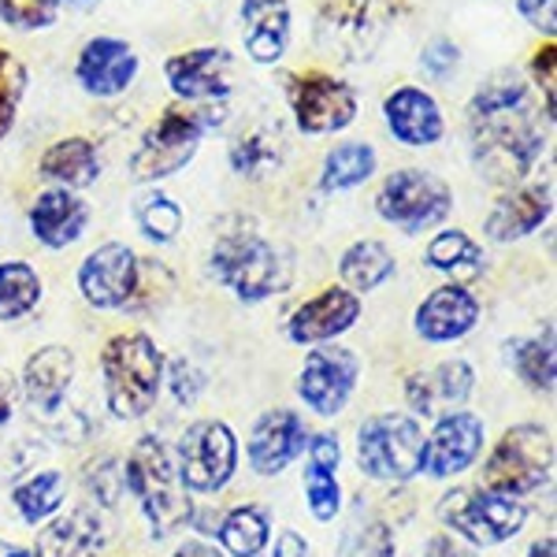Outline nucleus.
<instances>
[{
	"mask_svg": "<svg viewBox=\"0 0 557 557\" xmlns=\"http://www.w3.org/2000/svg\"><path fill=\"white\" fill-rule=\"evenodd\" d=\"M223 120H227L223 104H168L160 120L141 134L138 149L131 152V178L157 186L160 178L183 172L197 157L205 134L220 127Z\"/></svg>",
	"mask_w": 557,
	"mask_h": 557,
	"instance_id": "f257e3e1",
	"label": "nucleus"
},
{
	"mask_svg": "<svg viewBox=\"0 0 557 557\" xmlns=\"http://www.w3.org/2000/svg\"><path fill=\"white\" fill-rule=\"evenodd\" d=\"M104 368V398L112 417L138 420L157 406L160 380H164V354L149 335L131 331L115 335L101 354Z\"/></svg>",
	"mask_w": 557,
	"mask_h": 557,
	"instance_id": "f03ea898",
	"label": "nucleus"
},
{
	"mask_svg": "<svg viewBox=\"0 0 557 557\" xmlns=\"http://www.w3.org/2000/svg\"><path fill=\"white\" fill-rule=\"evenodd\" d=\"M398 20V0H323L317 12V49L338 64H364Z\"/></svg>",
	"mask_w": 557,
	"mask_h": 557,
	"instance_id": "7ed1b4c3",
	"label": "nucleus"
},
{
	"mask_svg": "<svg viewBox=\"0 0 557 557\" xmlns=\"http://www.w3.org/2000/svg\"><path fill=\"white\" fill-rule=\"evenodd\" d=\"M212 275L235 294L238 301H264L286 290L290 260L257 231H223L212 246Z\"/></svg>",
	"mask_w": 557,
	"mask_h": 557,
	"instance_id": "20e7f679",
	"label": "nucleus"
},
{
	"mask_svg": "<svg viewBox=\"0 0 557 557\" xmlns=\"http://www.w3.org/2000/svg\"><path fill=\"white\" fill-rule=\"evenodd\" d=\"M127 487L138 498L141 513L152 524V535H172L194 517V506L186 498V483L178 480L172 454L160 438H138L127 457Z\"/></svg>",
	"mask_w": 557,
	"mask_h": 557,
	"instance_id": "39448f33",
	"label": "nucleus"
},
{
	"mask_svg": "<svg viewBox=\"0 0 557 557\" xmlns=\"http://www.w3.org/2000/svg\"><path fill=\"white\" fill-rule=\"evenodd\" d=\"M472 127V164L494 186H520L535 172L546 149L543 131L528 120V108L498 120H480Z\"/></svg>",
	"mask_w": 557,
	"mask_h": 557,
	"instance_id": "423d86ee",
	"label": "nucleus"
},
{
	"mask_svg": "<svg viewBox=\"0 0 557 557\" xmlns=\"http://www.w3.org/2000/svg\"><path fill=\"white\" fill-rule=\"evenodd\" d=\"M554 472V438L539 424H517L498 438L483 465V491L494 494H532L550 480Z\"/></svg>",
	"mask_w": 557,
	"mask_h": 557,
	"instance_id": "0eeeda50",
	"label": "nucleus"
},
{
	"mask_svg": "<svg viewBox=\"0 0 557 557\" xmlns=\"http://www.w3.org/2000/svg\"><path fill=\"white\" fill-rule=\"evenodd\" d=\"M357 461L372 480L406 483L424 469V431L406 412H380L361 424Z\"/></svg>",
	"mask_w": 557,
	"mask_h": 557,
	"instance_id": "6e6552de",
	"label": "nucleus"
},
{
	"mask_svg": "<svg viewBox=\"0 0 557 557\" xmlns=\"http://www.w3.org/2000/svg\"><path fill=\"white\" fill-rule=\"evenodd\" d=\"M454 190L438 175L424 172V168H401V172L386 175L380 194H375V212L386 223L401 227L406 235H420L431 231L450 215Z\"/></svg>",
	"mask_w": 557,
	"mask_h": 557,
	"instance_id": "1a4fd4ad",
	"label": "nucleus"
},
{
	"mask_svg": "<svg viewBox=\"0 0 557 557\" xmlns=\"http://www.w3.org/2000/svg\"><path fill=\"white\" fill-rule=\"evenodd\" d=\"M438 517L446 528H454L457 535H465L472 546H498L506 539H513L528 520V509L520 506V498L494 491H450L438 502Z\"/></svg>",
	"mask_w": 557,
	"mask_h": 557,
	"instance_id": "9d476101",
	"label": "nucleus"
},
{
	"mask_svg": "<svg viewBox=\"0 0 557 557\" xmlns=\"http://www.w3.org/2000/svg\"><path fill=\"white\" fill-rule=\"evenodd\" d=\"M283 83L298 131L338 134L357 120L361 97L346 78L327 75V71H301V75H286Z\"/></svg>",
	"mask_w": 557,
	"mask_h": 557,
	"instance_id": "9b49d317",
	"label": "nucleus"
},
{
	"mask_svg": "<svg viewBox=\"0 0 557 557\" xmlns=\"http://www.w3.org/2000/svg\"><path fill=\"white\" fill-rule=\"evenodd\" d=\"M178 480L190 491H220L238 469V443L235 431L220 420L194 424L178 443Z\"/></svg>",
	"mask_w": 557,
	"mask_h": 557,
	"instance_id": "f8f14e48",
	"label": "nucleus"
},
{
	"mask_svg": "<svg viewBox=\"0 0 557 557\" xmlns=\"http://www.w3.org/2000/svg\"><path fill=\"white\" fill-rule=\"evenodd\" d=\"M231 71L235 57L223 45H197V49L175 52L164 64V78L172 86L175 101L183 104H223L231 97Z\"/></svg>",
	"mask_w": 557,
	"mask_h": 557,
	"instance_id": "ddd939ff",
	"label": "nucleus"
},
{
	"mask_svg": "<svg viewBox=\"0 0 557 557\" xmlns=\"http://www.w3.org/2000/svg\"><path fill=\"white\" fill-rule=\"evenodd\" d=\"M141 71V60L131 41L112 38V34H97L89 38L75 57V83L97 101H112L123 97L134 86Z\"/></svg>",
	"mask_w": 557,
	"mask_h": 557,
	"instance_id": "4468645a",
	"label": "nucleus"
},
{
	"mask_svg": "<svg viewBox=\"0 0 557 557\" xmlns=\"http://www.w3.org/2000/svg\"><path fill=\"white\" fill-rule=\"evenodd\" d=\"M357 357L343 346H323L312 349L305 357L301 380H298V394L305 398V406L317 409L320 417H335V412L346 409L349 394L357 386Z\"/></svg>",
	"mask_w": 557,
	"mask_h": 557,
	"instance_id": "2eb2a0df",
	"label": "nucleus"
},
{
	"mask_svg": "<svg viewBox=\"0 0 557 557\" xmlns=\"http://www.w3.org/2000/svg\"><path fill=\"white\" fill-rule=\"evenodd\" d=\"M138 257L123 242H104L78 264V290L94 309H123L134 290Z\"/></svg>",
	"mask_w": 557,
	"mask_h": 557,
	"instance_id": "dca6fc26",
	"label": "nucleus"
},
{
	"mask_svg": "<svg viewBox=\"0 0 557 557\" xmlns=\"http://www.w3.org/2000/svg\"><path fill=\"white\" fill-rule=\"evenodd\" d=\"M383 120L386 131L394 134V141L409 149H428L438 146L446 134V120L443 108H438L435 97L420 86H398L383 97Z\"/></svg>",
	"mask_w": 557,
	"mask_h": 557,
	"instance_id": "f3484780",
	"label": "nucleus"
},
{
	"mask_svg": "<svg viewBox=\"0 0 557 557\" xmlns=\"http://www.w3.org/2000/svg\"><path fill=\"white\" fill-rule=\"evenodd\" d=\"M357 320H361V298L349 294L346 286H327L294 312L290 323H286V335L298 346H317L338 338Z\"/></svg>",
	"mask_w": 557,
	"mask_h": 557,
	"instance_id": "a211bd4d",
	"label": "nucleus"
},
{
	"mask_svg": "<svg viewBox=\"0 0 557 557\" xmlns=\"http://www.w3.org/2000/svg\"><path fill=\"white\" fill-rule=\"evenodd\" d=\"M290 0H242V41L257 67H275L290 49Z\"/></svg>",
	"mask_w": 557,
	"mask_h": 557,
	"instance_id": "6ab92c4d",
	"label": "nucleus"
},
{
	"mask_svg": "<svg viewBox=\"0 0 557 557\" xmlns=\"http://www.w3.org/2000/svg\"><path fill=\"white\" fill-rule=\"evenodd\" d=\"M483 450V420L472 412H446L424 443V469L438 480L465 472Z\"/></svg>",
	"mask_w": 557,
	"mask_h": 557,
	"instance_id": "aec40b11",
	"label": "nucleus"
},
{
	"mask_svg": "<svg viewBox=\"0 0 557 557\" xmlns=\"http://www.w3.org/2000/svg\"><path fill=\"white\" fill-rule=\"evenodd\" d=\"M554 212V186L550 183H532V186H513L509 194H502L487 212V231L491 242H520L532 231L543 227Z\"/></svg>",
	"mask_w": 557,
	"mask_h": 557,
	"instance_id": "412c9836",
	"label": "nucleus"
},
{
	"mask_svg": "<svg viewBox=\"0 0 557 557\" xmlns=\"http://www.w3.org/2000/svg\"><path fill=\"white\" fill-rule=\"evenodd\" d=\"M305 438H309V431H305V420L298 412H264L253 428V438H249V465L260 475H278L305 450Z\"/></svg>",
	"mask_w": 557,
	"mask_h": 557,
	"instance_id": "4be33fe9",
	"label": "nucleus"
},
{
	"mask_svg": "<svg viewBox=\"0 0 557 557\" xmlns=\"http://www.w3.org/2000/svg\"><path fill=\"white\" fill-rule=\"evenodd\" d=\"M480 320V301L465 286H438L431 290L417 309V335L428 343H454L465 338Z\"/></svg>",
	"mask_w": 557,
	"mask_h": 557,
	"instance_id": "5701e85b",
	"label": "nucleus"
},
{
	"mask_svg": "<svg viewBox=\"0 0 557 557\" xmlns=\"http://www.w3.org/2000/svg\"><path fill=\"white\" fill-rule=\"evenodd\" d=\"M89 223V205L75 190H52L38 194L30 205V235L41 242L45 249H67L83 238Z\"/></svg>",
	"mask_w": 557,
	"mask_h": 557,
	"instance_id": "b1692460",
	"label": "nucleus"
},
{
	"mask_svg": "<svg viewBox=\"0 0 557 557\" xmlns=\"http://www.w3.org/2000/svg\"><path fill=\"white\" fill-rule=\"evenodd\" d=\"M472 394V368L465 361H443L428 372H412L406 380L409 406L424 417H443L454 412Z\"/></svg>",
	"mask_w": 557,
	"mask_h": 557,
	"instance_id": "393cba45",
	"label": "nucleus"
},
{
	"mask_svg": "<svg viewBox=\"0 0 557 557\" xmlns=\"http://www.w3.org/2000/svg\"><path fill=\"white\" fill-rule=\"evenodd\" d=\"M75 375V354L67 346H45L23 368V391L26 401L41 412H57L64 406Z\"/></svg>",
	"mask_w": 557,
	"mask_h": 557,
	"instance_id": "a878e982",
	"label": "nucleus"
},
{
	"mask_svg": "<svg viewBox=\"0 0 557 557\" xmlns=\"http://www.w3.org/2000/svg\"><path fill=\"white\" fill-rule=\"evenodd\" d=\"M38 175L57 183L60 190H86L101 178V152L83 134H71L41 152Z\"/></svg>",
	"mask_w": 557,
	"mask_h": 557,
	"instance_id": "bb28decb",
	"label": "nucleus"
},
{
	"mask_svg": "<svg viewBox=\"0 0 557 557\" xmlns=\"http://www.w3.org/2000/svg\"><path fill=\"white\" fill-rule=\"evenodd\" d=\"M101 520L89 509H75V513L52 520L38 535V557H94L101 550Z\"/></svg>",
	"mask_w": 557,
	"mask_h": 557,
	"instance_id": "cd10ccee",
	"label": "nucleus"
},
{
	"mask_svg": "<svg viewBox=\"0 0 557 557\" xmlns=\"http://www.w3.org/2000/svg\"><path fill=\"white\" fill-rule=\"evenodd\" d=\"M283 152H286V141H283V131L278 123H257V127L242 131L235 141H231V168L235 175L242 178H264L272 175L278 164H283Z\"/></svg>",
	"mask_w": 557,
	"mask_h": 557,
	"instance_id": "c85d7f7f",
	"label": "nucleus"
},
{
	"mask_svg": "<svg viewBox=\"0 0 557 557\" xmlns=\"http://www.w3.org/2000/svg\"><path fill=\"white\" fill-rule=\"evenodd\" d=\"M528 108V78L517 67H498L475 86L469 101V123L498 120V115H513Z\"/></svg>",
	"mask_w": 557,
	"mask_h": 557,
	"instance_id": "c756f323",
	"label": "nucleus"
},
{
	"mask_svg": "<svg viewBox=\"0 0 557 557\" xmlns=\"http://www.w3.org/2000/svg\"><path fill=\"white\" fill-rule=\"evenodd\" d=\"M338 275H343L349 294H368L375 286H383L386 278L394 275V257L383 242L375 238H361L346 249L343 260H338Z\"/></svg>",
	"mask_w": 557,
	"mask_h": 557,
	"instance_id": "7c9ffc66",
	"label": "nucleus"
},
{
	"mask_svg": "<svg viewBox=\"0 0 557 557\" xmlns=\"http://www.w3.org/2000/svg\"><path fill=\"white\" fill-rule=\"evenodd\" d=\"M375 164H380V157H375V149L368 141H338L323 157L320 183L323 190H354V186H361L375 175Z\"/></svg>",
	"mask_w": 557,
	"mask_h": 557,
	"instance_id": "2f4dec72",
	"label": "nucleus"
},
{
	"mask_svg": "<svg viewBox=\"0 0 557 557\" xmlns=\"http://www.w3.org/2000/svg\"><path fill=\"white\" fill-rule=\"evenodd\" d=\"M428 268H435V272H446L454 278H475L483 272V264H487V257H483V246L475 242L472 235H465V231H438L435 238L428 242Z\"/></svg>",
	"mask_w": 557,
	"mask_h": 557,
	"instance_id": "473e14b6",
	"label": "nucleus"
},
{
	"mask_svg": "<svg viewBox=\"0 0 557 557\" xmlns=\"http://www.w3.org/2000/svg\"><path fill=\"white\" fill-rule=\"evenodd\" d=\"M41 301V275L26 260L0 264V320H23Z\"/></svg>",
	"mask_w": 557,
	"mask_h": 557,
	"instance_id": "72a5a7b5",
	"label": "nucleus"
},
{
	"mask_svg": "<svg viewBox=\"0 0 557 557\" xmlns=\"http://www.w3.org/2000/svg\"><path fill=\"white\" fill-rule=\"evenodd\" d=\"M134 223H138V231L149 242L168 246V242H175L178 231H183V209H178L175 197H168L164 190L152 186V190L134 197Z\"/></svg>",
	"mask_w": 557,
	"mask_h": 557,
	"instance_id": "f704fd0d",
	"label": "nucleus"
},
{
	"mask_svg": "<svg viewBox=\"0 0 557 557\" xmlns=\"http://www.w3.org/2000/svg\"><path fill=\"white\" fill-rule=\"evenodd\" d=\"M220 543L231 557H257L268 546V517L260 506H238L223 517Z\"/></svg>",
	"mask_w": 557,
	"mask_h": 557,
	"instance_id": "c9c22d12",
	"label": "nucleus"
},
{
	"mask_svg": "<svg viewBox=\"0 0 557 557\" xmlns=\"http://www.w3.org/2000/svg\"><path fill=\"white\" fill-rule=\"evenodd\" d=\"M64 491H67L64 472H38L12 491V502L26 524H41V520H49L60 509Z\"/></svg>",
	"mask_w": 557,
	"mask_h": 557,
	"instance_id": "e433bc0d",
	"label": "nucleus"
},
{
	"mask_svg": "<svg viewBox=\"0 0 557 557\" xmlns=\"http://www.w3.org/2000/svg\"><path fill=\"white\" fill-rule=\"evenodd\" d=\"M513 364L532 391L550 394L554 391V327H546V335L539 338H524V343H513Z\"/></svg>",
	"mask_w": 557,
	"mask_h": 557,
	"instance_id": "4c0bfd02",
	"label": "nucleus"
},
{
	"mask_svg": "<svg viewBox=\"0 0 557 557\" xmlns=\"http://www.w3.org/2000/svg\"><path fill=\"white\" fill-rule=\"evenodd\" d=\"M26 94V67L15 52L0 49V141L8 138V131L15 127V115H20Z\"/></svg>",
	"mask_w": 557,
	"mask_h": 557,
	"instance_id": "58836bf2",
	"label": "nucleus"
},
{
	"mask_svg": "<svg viewBox=\"0 0 557 557\" xmlns=\"http://www.w3.org/2000/svg\"><path fill=\"white\" fill-rule=\"evenodd\" d=\"M64 4L67 0H0V23L23 34L49 30Z\"/></svg>",
	"mask_w": 557,
	"mask_h": 557,
	"instance_id": "ea45409f",
	"label": "nucleus"
},
{
	"mask_svg": "<svg viewBox=\"0 0 557 557\" xmlns=\"http://www.w3.org/2000/svg\"><path fill=\"white\" fill-rule=\"evenodd\" d=\"M175 286L172 272H168L164 264H157V260H138V275H134V290L123 309L138 312V309H152L157 301L168 298V290Z\"/></svg>",
	"mask_w": 557,
	"mask_h": 557,
	"instance_id": "a19ab883",
	"label": "nucleus"
},
{
	"mask_svg": "<svg viewBox=\"0 0 557 557\" xmlns=\"http://www.w3.org/2000/svg\"><path fill=\"white\" fill-rule=\"evenodd\" d=\"M305 498H309V509L317 520H331L343 506V491H338L335 472H320L309 469L305 472Z\"/></svg>",
	"mask_w": 557,
	"mask_h": 557,
	"instance_id": "79ce46f5",
	"label": "nucleus"
},
{
	"mask_svg": "<svg viewBox=\"0 0 557 557\" xmlns=\"http://www.w3.org/2000/svg\"><path fill=\"white\" fill-rule=\"evenodd\" d=\"M343 557H394V535L386 524H364L346 539Z\"/></svg>",
	"mask_w": 557,
	"mask_h": 557,
	"instance_id": "37998d69",
	"label": "nucleus"
},
{
	"mask_svg": "<svg viewBox=\"0 0 557 557\" xmlns=\"http://www.w3.org/2000/svg\"><path fill=\"white\" fill-rule=\"evenodd\" d=\"M457 64H461V49H457L454 38H431L424 49H420V67H424V75L435 78V83L450 78Z\"/></svg>",
	"mask_w": 557,
	"mask_h": 557,
	"instance_id": "c03bdc74",
	"label": "nucleus"
},
{
	"mask_svg": "<svg viewBox=\"0 0 557 557\" xmlns=\"http://www.w3.org/2000/svg\"><path fill=\"white\" fill-rule=\"evenodd\" d=\"M532 83L543 89V101H546V120H554V83H557V49L554 41L539 45L535 57H532Z\"/></svg>",
	"mask_w": 557,
	"mask_h": 557,
	"instance_id": "a18cd8bd",
	"label": "nucleus"
},
{
	"mask_svg": "<svg viewBox=\"0 0 557 557\" xmlns=\"http://www.w3.org/2000/svg\"><path fill=\"white\" fill-rule=\"evenodd\" d=\"M517 12L528 26H535L539 34H546V41H554L557 34V0H517Z\"/></svg>",
	"mask_w": 557,
	"mask_h": 557,
	"instance_id": "49530a36",
	"label": "nucleus"
},
{
	"mask_svg": "<svg viewBox=\"0 0 557 557\" xmlns=\"http://www.w3.org/2000/svg\"><path fill=\"white\" fill-rule=\"evenodd\" d=\"M338 457H343V450H338V438L335 435H317L309 443V469H320V472H335L338 469Z\"/></svg>",
	"mask_w": 557,
	"mask_h": 557,
	"instance_id": "de8ad7c7",
	"label": "nucleus"
},
{
	"mask_svg": "<svg viewBox=\"0 0 557 557\" xmlns=\"http://www.w3.org/2000/svg\"><path fill=\"white\" fill-rule=\"evenodd\" d=\"M201 383L205 380H197V372L186 361H178L175 364V398L178 401H194L197 398V391H201Z\"/></svg>",
	"mask_w": 557,
	"mask_h": 557,
	"instance_id": "09e8293b",
	"label": "nucleus"
},
{
	"mask_svg": "<svg viewBox=\"0 0 557 557\" xmlns=\"http://www.w3.org/2000/svg\"><path fill=\"white\" fill-rule=\"evenodd\" d=\"M275 557H309V546L298 532H283L275 543Z\"/></svg>",
	"mask_w": 557,
	"mask_h": 557,
	"instance_id": "8fccbe9b",
	"label": "nucleus"
},
{
	"mask_svg": "<svg viewBox=\"0 0 557 557\" xmlns=\"http://www.w3.org/2000/svg\"><path fill=\"white\" fill-rule=\"evenodd\" d=\"M175 557H223V554L209 543H186V546H178Z\"/></svg>",
	"mask_w": 557,
	"mask_h": 557,
	"instance_id": "3c124183",
	"label": "nucleus"
},
{
	"mask_svg": "<svg viewBox=\"0 0 557 557\" xmlns=\"http://www.w3.org/2000/svg\"><path fill=\"white\" fill-rule=\"evenodd\" d=\"M12 383L4 380V375H0V424H8V417H12Z\"/></svg>",
	"mask_w": 557,
	"mask_h": 557,
	"instance_id": "603ef678",
	"label": "nucleus"
},
{
	"mask_svg": "<svg viewBox=\"0 0 557 557\" xmlns=\"http://www.w3.org/2000/svg\"><path fill=\"white\" fill-rule=\"evenodd\" d=\"M428 557H461V554L454 550L450 539H431V543H428Z\"/></svg>",
	"mask_w": 557,
	"mask_h": 557,
	"instance_id": "864d4df0",
	"label": "nucleus"
},
{
	"mask_svg": "<svg viewBox=\"0 0 557 557\" xmlns=\"http://www.w3.org/2000/svg\"><path fill=\"white\" fill-rule=\"evenodd\" d=\"M528 557H557V546H554V535H546V539H539V543L532 546V554Z\"/></svg>",
	"mask_w": 557,
	"mask_h": 557,
	"instance_id": "5fc2aeb1",
	"label": "nucleus"
},
{
	"mask_svg": "<svg viewBox=\"0 0 557 557\" xmlns=\"http://www.w3.org/2000/svg\"><path fill=\"white\" fill-rule=\"evenodd\" d=\"M0 557H34V554L20 550V546H8V543H0Z\"/></svg>",
	"mask_w": 557,
	"mask_h": 557,
	"instance_id": "6e6d98bb",
	"label": "nucleus"
},
{
	"mask_svg": "<svg viewBox=\"0 0 557 557\" xmlns=\"http://www.w3.org/2000/svg\"><path fill=\"white\" fill-rule=\"evenodd\" d=\"M67 4H89V0H67Z\"/></svg>",
	"mask_w": 557,
	"mask_h": 557,
	"instance_id": "4d7b16f0",
	"label": "nucleus"
}]
</instances>
